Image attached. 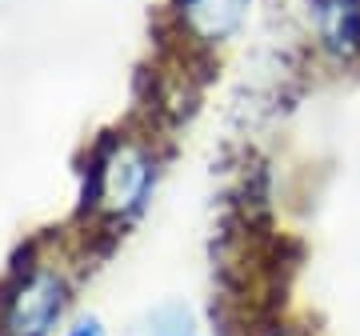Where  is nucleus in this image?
Listing matches in <instances>:
<instances>
[{
	"instance_id": "nucleus-1",
	"label": "nucleus",
	"mask_w": 360,
	"mask_h": 336,
	"mask_svg": "<svg viewBox=\"0 0 360 336\" xmlns=\"http://www.w3.org/2000/svg\"><path fill=\"white\" fill-rule=\"evenodd\" d=\"M153 156L144 153L141 144L116 141L108 144V153L96 160L92 172V205L101 208L104 217H129L144 205V196L153 188Z\"/></svg>"
},
{
	"instance_id": "nucleus-2",
	"label": "nucleus",
	"mask_w": 360,
	"mask_h": 336,
	"mask_svg": "<svg viewBox=\"0 0 360 336\" xmlns=\"http://www.w3.org/2000/svg\"><path fill=\"white\" fill-rule=\"evenodd\" d=\"M68 288L65 276L52 269H32L25 272L16 288L4 300V336H49L65 312Z\"/></svg>"
},
{
	"instance_id": "nucleus-3",
	"label": "nucleus",
	"mask_w": 360,
	"mask_h": 336,
	"mask_svg": "<svg viewBox=\"0 0 360 336\" xmlns=\"http://www.w3.org/2000/svg\"><path fill=\"white\" fill-rule=\"evenodd\" d=\"M312 32L333 65H360V0H312Z\"/></svg>"
},
{
	"instance_id": "nucleus-4",
	"label": "nucleus",
	"mask_w": 360,
	"mask_h": 336,
	"mask_svg": "<svg viewBox=\"0 0 360 336\" xmlns=\"http://www.w3.org/2000/svg\"><path fill=\"white\" fill-rule=\"evenodd\" d=\"M248 4L252 0H180V16H184V28L193 32V40L220 44L240 28Z\"/></svg>"
},
{
	"instance_id": "nucleus-5",
	"label": "nucleus",
	"mask_w": 360,
	"mask_h": 336,
	"mask_svg": "<svg viewBox=\"0 0 360 336\" xmlns=\"http://www.w3.org/2000/svg\"><path fill=\"white\" fill-rule=\"evenodd\" d=\"M144 336H196L193 309H184V304H176V300L156 304V309L144 316Z\"/></svg>"
},
{
	"instance_id": "nucleus-6",
	"label": "nucleus",
	"mask_w": 360,
	"mask_h": 336,
	"mask_svg": "<svg viewBox=\"0 0 360 336\" xmlns=\"http://www.w3.org/2000/svg\"><path fill=\"white\" fill-rule=\"evenodd\" d=\"M248 336H304L300 328H292V324H264V328H257V332Z\"/></svg>"
},
{
	"instance_id": "nucleus-7",
	"label": "nucleus",
	"mask_w": 360,
	"mask_h": 336,
	"mask_svg": "<svg viewBox=\"0 0 360 336\" xmlns=\"http://www.w3.org/2000/svg\"><path fill=\"white\" fill-rule=\"evenodd\" d=\"M68 336H104V328H101L96 321H84V324H77Z\"/></svg>"
}]
</instances>
